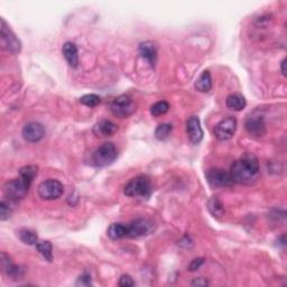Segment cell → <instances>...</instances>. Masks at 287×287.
I'll list each match as a JSON object with an SVG mask.
<instances>
[{"mask_svg": "<svg viewBox=\"0 0 287 287\" xmlns=\"http://www.w3.org/2000/svg\"><path fill=\"white\" fill-rule=\"evenodd\" d=\"M259 172L258 159L253 154H245L232 164L230 176L233 182L250 185L257 181Z\"/></svg>", "mask_w": 287, "mask_h": 287, "instance_id": "1", "label": "cell"}, {"mask_svg": "<svg viewBox=\"0 0 287 287\" xmlns=\"http://www.w3.org/2000/svg\"><path fill=\"white\" fill-rule=\"evenodd\" d=\"M151 191L150 179L144 175L130 179L125 186V194L130 197H147L150 195Z\"/></svg>", "mask_w": 287, "mask_h": 287, "instance_id": "2", "label": "cell"}, {"mask_svg": "<svg viewBox=\"0 0 287 287\" xmlns=\"http://www.w3.org/2000/svg\"><path fill=\"white\" fill-rule=\"evenodd\" d=\"M117 148L112 143H105L99 146L92 154L93 164L98 167L110 165L117 158Z\"/></svg>", "mask_w": 287, "mask_h": 287, "instance_id": "3", "label": "cell"}, {"mask_svg": "<svg viewBox=\"0 0 287 287\" xmlns=\"http://www.w3.org/2000/svg\"><path fill=\"white\" fill-rule=\"evenodd\" d=\"M0 42L3 49L11 54H18L21 49L20 40L16 37L12 30L9 28L3 18H1V28H0Z\"/></svg>", "mask_w": 287, "mask_h": 287, "instance_id": "4", "label": "cell"}, {"mask_svg": "<svg viewBox=\"0 0 287 287\" xmlns=\"http://www.w3.org/2000/svg\"><path fill=\"white\" fill-rule=\"evenodd\" d=\"M30 184L31 183L27 182L26 179L19 176L18 178L8 182L6 185H4V194L11 201L21 200L22 197H25V195L28 193Z\"/></svg>", "mask_w": 287, "mask_h": 287, "instance_id": "5", "label": "cell"}, {"mask_svg": "<svg viewBox=\"0 0 287 287\" xmlns=\"http://www.w3.org/2000/svg\"><path fill=\"white\" fill-rule=\"evenodd\" d=\"M110 110L119 118H127L136 110V105L129 97L120 96L112 100L110 103Z\"/></svg>", "mask_w": 287, "mask_h": 287, "instance_id": "6", "label": "cell"}, {"mask_svg": "<svg viewBox=\"0 0 287 287\" xmlns=\"http://www.w3.org/2000/svg\"><path fill=\"white\" fill-rule=\"evenodd\" d=\"M64 192V188L61 182L56 179H47L43 183L39 184L38 186V194L44 200H56Z\"/></svg>", "mask_w": 287, "mask_h": 287, "instance_id": "7", "label": "cell"}, {"mask_svg": "<svg viewBox=\"0 0 287 287\" xmlns=\"http://www.w3.org/2000/svg\"><path fill=\"white\" fill-rule=\"evenodd\" d=\"M154 230V224L148 219H136L127 226V237L139 238L149 235Z\"/></svg>", "mask_w": 287, "mask_h": 287, "instance_id": "8", "label": "cell"}, {"mask_svg": "<svg viewBox=\"0 0 287 287\" xmlns=\"http://www.w3.org/2000/svg\"><path fill=\"white\" fill-rule=\"evenodd\" d=\"M237 129V120L233 117H228V118L222 119L220 123L215 126L214 135L219 141H229L233 137Z\"/></svg>", "mask_w": 287, "mask_h": 287, "instance_id": "9", "label": "cell"}, {"mask_svg": "<svg viewBox=\"0 0 287 287\" xmlns=\"http://www.w3.org/2000/svg\"><path fill=\"white\" fill-rule=\"evenodd\" d=\"M206 178H208L210 185L213 187H226L233 184L230 174L224 172L223 169H210L206 174Z\"/></svg>", "mask_w": 287, "mask_h": 287, "instance_id": "10", "label": "cell"}, {"mask_svg": "<svg viewBox=\"0 0 287 287\" xmlns=\"http://www.w3.org/2000/svg\"><path fill=\"white\" fill-rule=\"evenodd\" d=\"M21 135L25 141L29 143H37L44 137L45 128L39 123H29L22 128Z\"/></svg>", "mask_w": 287, "mask_h": 287, "instance_id": "11", "label": "cell"}, {"mask_svg": "<svg viewBox=\"0 0 287 287\" xmlns=\"http://www.w3.org/2000/svg\"><path fill=\"white\" fill-rule=\"evenodd\" d=\"M245 127L247 133H248L250 136L253 137H263L265 134H266V126H265L264 119L260 116H254L249 117L247 119Z\"/></svg>", "mask_w": 287, "mask_h": 287, "instance_id": "12", "label": "cell"}, {"mask_svg": "<svg viewBox=\"0 0 287 287\" xmlns=\"http://www.w3.org/2000/svg\"><path fill=\"white\" fill-rule=\"evenodd\" d=\"M186 132H187V136L188 138H190L192 144L197 145V144L201 143L202 138H203V130H202L201 128L200 119L197 118V117L193 116L187 120Z\"/></svg>", "mask_w": 287, "mask_h": 287, "instance_id": "13", "label": "cell"}, {"mask_svg": "<svg viewBox=\"0 0 287 287\" xmlns=\"http://www.w3.org/2000/svg\"><path fill=\"white\" fill-rule=\"evenodd\" d=\"M118 127L110 120H101L94 125L93 134L99 138L111 137L117 133Z\"/></svg>", "mask_w": 287, "mask_h": 287, "instance_id": "14", "label": "cell"}, {"mask_svg": "<svg viewBox=\"0 0 287 287\" xmlns=\"http://www.w3.org/2000/svg\"><path fill=\"white\" fill-rule=\"evenodd\" d=\"M0 265H1V269L3 273H6L9 277L13 278V280H17V278L21 277L22 275V269L17 266V265L13 264L11 262V259L8 257V256L1 253V258H0Z\"/></svg>", "mask_w": 287, "mask_h": 287, "instance_id": "15", "label": "cell"}, {"mask_svg": "<svg viewBox=\"0 0 287 287\" xmlns=\"http://www.w3.org/2000/svg\"><path fill=\"white\" fill-rule=\"evenodd\" d=\"M139 54H141L143 58L149 63L150 66H154L157 61V47L156 44L149 42H144L139 45Z\"/></svg>", "mask_w": 287, "mask_h": 287, "instance_id": "16", "label": "cell"}, {"mask_svg": "<svg viewBox=\"0 0 287 287\" xmlns=\"http://www.w3.org/2000/svg\"><path fill=\"white\" fill-rule=\"evenodd\" d=\"M63 55H64L66 62L72 67H76L79 64V54H78V47L74 43L67 42L63 45Z\"/></svg>", "mask_w": 287, "mask_h": 287, "instance_id": "17", "label": "cell"}, {"mask_svg": "<svg viewBox=\"0 0 287 287\" xmlns=\"http://www.w3.org/2000/svg\"><path fill=\"white\" fill-rule=\"evenodd\" d=\"M226 103L229 109L235 111H241L244 110L246 107V99L240 93H233L227 98Z\"/></svg>", "mask_w": 287, "mask_h": 287, "instance_id": "18", "label": "cell"}, {"mask_svg": "<svg viewBox=\"0 0 287 287\" xmlns=\"http://www.w3.org/2000/svg\"><path fill=\"white\" fill-rule=\"evenodd\" d=\"M195 89L200 92H209L212 89V79L209 71H204L195 81Z\"/></svg>", "mask_w": 287, "mask_h": 287, "instance_id": "19", "label": "cell"}, {"mask_svg": "<svg viewBox=\"0 0 287 287\" xmlns=\"http://www.w3.org/2000/svg\"><path fill=\"white\" fill-rule=\"evenodd\" d=\"M108 236L112 240H118L124 237H127V227L124 226L123 223H112L108 228Z\"/></svg>", "mask_w": 287, "mask_h": 287, "instance_id": "20", "label": "cell"}, {"mask_svg": "<svg viewBox=\"0 0 287 287\" xmlns=\"http://www.w3.org/2000/svg\"><path fill=\"white\" fill-rule=\"evenodd\" d=\"M208 209L211 212V214L213 215L215 218H221L224 215V206L221 203L218 197H211V199L208 201Z\"/></svg>", "mask_w": 287, "mask_h": 287, "instance_id": "21", "label": "cell"}, {"mask_svg": "<svg viewBox=\"0 0 287 287\" xmlns=\"http://www.w3.org/2000/svg\"><path fill=\"white\" fill-rule=\"evenodd\" d=\"M36 249H37L40 254H42L43 257L48 260V262H52L53 259V253H52V244L49 241H37L36 244Z\"/></svg>", "mask_w": 287, "mask_h": 287, "instance_id": "22", "label": "cell"}, {"mask_svg": "<svg viewBox=\"0 0 287 287\" xmlns=\"http://www.w3.org/2000/svg\"><path fill=\"white\" fill-rule=\"evenodd\" d=\"M37 169H38L37 166H35V165L25 166V167H22L19 170V176L26 179L27 182L31 183L33 182V179L36 177V175H37Z\"/></svg>", "mask_w": 287, "mask_h": 287, "instance_id": "23", "label": "cell"}, {"mask_svg": "<svg viewBox=\"0 0 287 287\" xmlns=\"http://www.w3.org/2000/svg\"><path fill=\"white\" fill-rule=\"evenodd\" d=\"M20 240L26 245H36L37 244V235L34 231L28 230V229H22L19 232Z\"/></svg>", "mask_w": 287, "mask_h": 287, "instance_id": "24", "label": "cell"}, {"mask_svg": "<svg viewBox=\"0 0 287 287\" xmlns=\"http://www.w3.org/2000/svg\"><path fill=\"white\" fill-rule=\"evenodd\" d=\"M172 125L170 124H161L155 130V137L158 141H165L169 137L170 133H172Z\"/></svg>", "mask_w": 287, "mask_h": 287, "instance_id": "25", "label": "cell"}, {"mask_svg": "<svg viewBox=\"0 0 287 287\" xmlns=\"http://www.w3.org/2000/svg\"><path fill=\"white\" fill-rule=\"evenodd\" d=\"M168 109H169L168 102H166V101H159V102H156L155 105L151 106L150 112H151L152 116L158 117V116L165 115L166 112L168 111Z\"/></svg>", "mask_w": 287, "mask_h": 287, "instance_id": "26", "label": "cell"}, {"mask_svg": "<svg viewBox=\"0 0 287 287\" xmlns=\"http://www.w3.org/2000/svg\"><path fill=\"white\" fill-rule=\"evenodd\" d=\"M100 101H101L100 97L96 96V94H85V96L80 99V102L82 103V105L90 108L97 107L99 103H100Z\"/></svg>", "mask_w": 287, "mask_h": 287, "instance_id": "27", "label": "cell"}, {"mask_svg": "<svg viewBox=\"0 0 287 287\" xmlns=\"http://www.w3.org/2000/svg\"><path fill=\"white\" fill-rule=\"evenodd\" d=\"M10 205H9V203H7L6 201H1V203H0V219H1V221H4V220H7L10 217Z\"/></svg>", "mask_w": 287, "mask_h": 287, "instance_id": "28", "label": "cell"}, {"mask_svg": "<svg viewBox=\"0 0 287 287\" xmlns=\"http://www.w3.org/2000/svg\"><path fill=\"white\" fill-rule=\"evenodd\" d=\"M119 286L121 287H133L135 286V282L133 281V278L129 275H124L121 276L119 281Z\"/></svg>", "mask_w": 287, "mask_h": 287, "instance_id": "29", "label": "cell"}, {"mask_svg": "<svg viewBox=\"0 0 287 287\" xmlns=\"http://www.w3.org/2000/svg\"><path fill=\"white\" fill-rule=\"evenodd\" d=\"M203 264H204L203 258H196L194 260H192L191 264L188 265V271L194 272V271H196V269H199Z\"/></svg>", "mask_w": 287, "mask_h": 287, "instance_id": "30", "label": "cell"}, {"mask_svg": "<svg viewBox=\"0 0 287 287\" xmlns=\"http://www.w3.org/2000/svg\"><path fill=\"white\" fill-rule=\"evenodd\" d=\"M76 285L90 286V285H91V276L88 275V274H84V275L80 276L78 282H76Z\"/></svg>", "mask_w": 287, "mask_h": 287, "instance_id": "31", "label": "cell"}, {"mask_svg": "<svg viewBox=\"0 0 287 287\" xmlns=\"http://www.w3.org/2000/svg\"><path fill=\"white\" fill-rule=\"evenodd\" d=\"M192 286H206L208 285V282L204 281L203 278H196V280L193 281L191 283Z\"/></svg>", "mask_w": 287, "mask_h": 287, "instance_id": "32", "label": "cell"}, {"mask_svg": "<svg viewBox=\"0 0 287 287\" xmlns=\"http://www.w3.org/2000/svg\"><path fill=\"white\" fill-rule=\"evenodd\" d=\"M285 65H286V60H283L282 62V74L283 75H286V69H285Z\"/></svg>", "mask_w": 287, "mask_h": 287, "instance_id": "33", "label": "cell"}]
</instances>
